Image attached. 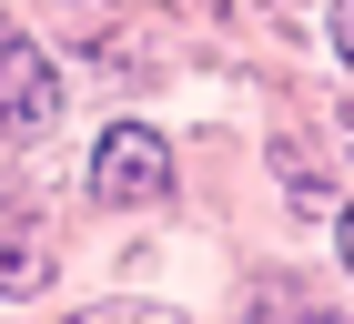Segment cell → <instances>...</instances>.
Returning a JSON list of instances; mask_svg holds the SVG:
<instances>
[{"mask_svg": "<svg viewBox=\"0 0 354 324\" xmlns=\"http://www.w3.org/2000/svg\"><path fill=\"white\" fill-rule=\"evenodd\" d=\"M162 192H172V152H162V132L111 122L102 152H91V203H162Z\"/></svg>", "mask_w": 354, "mask_h": 324, "instance_id": "obj_1", "label": "cell"}, {"mask_svg": "<svg viewBox=\"0 0 354 324\" xmlns=\"http://www.w3.org/2000/svg\"><path fill=\"white\" fill-rule=\"evenodd\" d=\"M51 111H61L51 61L30 51L10 21H0V142H41V132H51Z\"/></svg>", "mask_w": 354, "mask_h": 324, "instance_id": "obj_2", "label": "cell"}, {"mask_svg": "<svg viewBox=\"0 0 354 324\" xmlns=\"http://www.w3.org/2000/svg\"><path fill=\"white\" fill-rule=\"evenodd\" d=\"M51 284V243H41V223L30 213H0V294L21 304V294H41Z\"/></svg>", "mask_w": 354, "mask_h": 324, "instance_id": "obj_3", "label": "cell"}, {"mask_svg": "<svg viewBox=\"0 0 354 324\" xmlns=\"http://www.w3.org/2000/svg\"><path fill=\"white\" fill-rule=\"evenodd\" d=\"M334 51H344V71H354V0H334Z\"/></svg>", "mask_w": 354, "mask_h": 324, "instance_id": "obj_4", "label": "cell"}, {"mask_svg": "<svg viewBox=\"0 0 354 324\" xmlns=\"http://www.w3.org/2000/svg\"><path fill=\"white\" fill-rule=\"evenodd\" d=\"M344 264H354V203H344Z\"/></svg>", "mask_w": 354, "mask_h": 324, "instance_id": "obj_5", "label": "cell"}]
</instances>
